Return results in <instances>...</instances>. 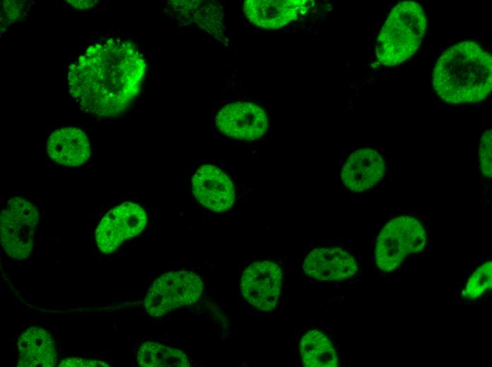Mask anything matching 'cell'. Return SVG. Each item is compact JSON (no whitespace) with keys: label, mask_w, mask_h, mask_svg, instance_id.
I'll list each match as a JSON object with an SVG mask.
<instances>
[{"label":"cell","mask_w":492,"mask_h":367,"mask_svg":"<svg viewBox=\"0 0 492 367\" xmlns=\"http://www.w3.org/2000/svg\"><path fill=\"white\" fill-rule=\"evenodd\" d=\"M146 69L143 55L131 42L113 38L96 42L69 66V92L85 112L114 116L137 96Z\"/></svg>","instance_id":"6da1fadb"},{"label":"cell","mask_w":492,"mask_h":367,"mask_svg":"<svg viewBox=\"0 0 492 367\" xmlns=\"http://www.w3.org/2000/svg\"><path fill=\"white\" fill-rule=\"evenodd\" d=\"M438 95L451 104L479 102L492 88V59L474 42H462L439 58L433 74Z\"/></svg>","instance_id":"7a4b0ae2"},{"label":"cell","mask_w":492,"mask_h":367,"mask_svg":"<svg viewBox=\"0 0 492 367\" xmlns=\"http://www.w3.org/2000/svg\"><path fill=\"white\" fill-rule=\"evenodd\" d=\"M426 28V14L419 4H398L390 13L377 40L379 61L392 66L406 61L419 48Z\"/></svg>","instance_id":"3957f363"},{"label":"cell","mask_w":492,"mask_h":367,"mask_svg":"<svg viewBox=\"0 0 492 367\" xmlns=\"http://www.w3.org/2000/svg\"><path fill=\"white\" fill-rule=\"evenodd\" d=\"M426 243L425 229L417 218L410 215L392 218L377 237L375 263L382 272H393L409 255L421 251Z\"/></svg>","instance_id":"277c9868"},{"label":"cell","mask_w":492,"mask_h":367,"mask_svg":"<svg viewBox=\"0 0 492 367\" xmlns=\"http://www.w3.org/2000/svg\"><path fill=\"white\" fill-rule=\"evenodd\" d=\"M1 241L5 252L16 260L32 251L39 213L35 206L22 197L11 198L1 214Z\"/></svg>","instance_id":"5b68a950"},{"label":"cell","mask_w":492,"mask_h":367,"mask_svg":"<svg viewBox=\"0 0 492 367\" xmlns=\"http://www.w3.org/2000/svg\"><path fill=\"white\" fill-rule=\"evenodd\" d=\"M202 290L201 278L193 272L165 273L152 284L144 306L150 315L160 317L175 308L197 302Z\"/></svg>","instance_id":"8992f818"},{"label":"cell","mask_w":492,"mask_h":367,"mask_svg":"<svg viewBox=\"0 0 492 367\" xmlns=\"http://www.w3.org/2000/svg\"><path fill=\"white\" fill-rule=\"evenodd\" d=\"M147 224L145 210L139 205L124 203L110 210L100 222L95 239L105 253L115 251L126 239L138 235Z\"/></svg>","instance_id":"52a82bcc"},{"label":"cell","mask_w":492,"mask_h":367,"mask_svg":"<svg viewBox=\"0 0 492 367\" xmlns=\"http://www.w3.org/2000/svg\"><path fill=\"white\" fill-rule=\"evenodd\" d=\"M282 282L280 266L269 260L255 262L243 272L240 288L243 297L262 311L273 310L279 301Z\"/></svg>","instance_id":"ba28073f"},{"label":"cell","mask_w":492,"mask_h":367,"mask_svg":"<svg viewBox=\"0 0 492 367\" xmlns=\"http://www.w3.org/2000/svg\"><path fill=\"white\" fill-rule=\"evenodd\" d=\"M216 124L223 134L241 140H254L266 131L264 110L250 102H237L224 106L216 116Z\"/></svg>","instance_id":"9c48e42d"},{"label":"cell","mask_w":492,"mask_h":367,"mask_svg":"<svg viewBox=\"0 0 492 367\" xmlns=\"http://www.w3.org/2000/svg\"><path fill=\"white\" fill-rule=\"evenodd\" d=\"M303 268L311 278L321 281H339L353 277L358 270L353 256L339 247H319L305 256Z\"/></svg>","instance_id":"30bf717a"},{"label":"cell","mask_w":492,"mask_h":367,"mask_svg":"<svg viewBox=\"0 0 492 367\" xmlns=\"http://www.w3.org/2000/svg\"><path fill=\"white\" fill-rule=\"evenodd\" d=\"M192 189L197 200L212 211H226L235 200L232 181L213 165L205 164L197 169L192 179Z\"/></svg>","instance_id":"8fae6325"},{"label":"cell","mask_w":492,"mask_h":367,"mask_svg":"<svg viewBox=\"0 0 492 367\" xmlns=\"http://www.w3.org/2000/svg\"><path fill=\"white\" fill-rule=\"evenodd\" d=\"M385 172V162L381 155L371 148H361L346 160L341 170V181L346 189L362 192L379 182Z\"/></svg>","instance_id":"7c38bea8"},{"label":"cell","mask_w":492,"mask_h":367,"mask_svg":"<svg viewBox=\"0 0 492 367\" xmlns=\"http://www.w3.org/2000/svg\"><path fill=\"white\" fill-rule=\"evenodd\" d=\"M312 4L306 0H247L243 4V11L254 25L276 29L297 19Z\"/></svg>","instance_id":"4fadbf2b"},{"label":"cell","mask_w":492,"mask_h":367,"mask_svg":"<svg viewBox=\"0 0 492 367\" xmlns=\"http://www.w3.org/2000/svg\"><path fill=\"white\" fill-rule=\"evenodd\" d=\"M47 148L53 161L69 167L83 164L91 153L88 136L81 129L75 127L54 131L49 137Z\"/></svg>","instance_id":"5bb4252c"},{"label":"cell","mask_w":492,"mask_h":367,"mask_svg":"<svg viewBox=\"0 0 492 367\" xmlns=\"http://www.w3.org/2000/svg\"><path fill=\"white\" fill-rule=\"evenodd\" d=\"M18 353V366L53 367L57 362L54 340L40 327H30L20 335Z\"/></svg>","instance_id":"9a60e30c"},{"label":"cell","mask_w":492,"mask_h":367,"mask_svg":"<svg viewBox=\"0 0 492 367\" xmlns=\"http://www.w3.org/2000/svg\"><path fill=\"white\" fill-rule=\"evenodd\" d=\"M301 361L307 367L339 366L336 351L329 337L317 329H311L301 337L299 343Z\"/></svg>","instance_id":"2e32d148"},{"label":"cell","mask_w":492,"mask_h":367,"mask_svg":"<svg viewBox=\"0 0 492 367\" xmlns=\"http://www.w3.org/2000/svg\"><path fill=\"white\" fill-rule=\"evenodd\" d=\"M137 361L144 367L189 366L188 359L183 351L153 342H146L140 347Z\"/></svg>","instance_id":"e0dca14e"},{"label":"cell","mask_w":492,"mask_h":367,"mask_svg":"<svg viewBox=\"0 0 492 367\" xmlns=\"http://www.w3.org/2000/svg\"><path fill=\"white\" fill-rule=\"evenodd\" d=\"M492 263L488 261L477 268L469 278L464 295L468 299H476L491 289Z\"/></svg>","instance_id":"ac0fdd59"},{"label":"cell","mask_w":492,"mask_h":367,"mask_svg":"<svg viewBox=\"0 0 492 367\" xmlns=\"http://www.w3.org/2000/svg\"><path fill=\"white\" fill-rule=\"evenodd\" d=\"M479 167L483 175L491 177V130L488 129L481 137L479 146Z\"/></svg>","instance_id":"d6986e66"},{"label":"cell","mask_w":492,"mask_h":367,"mask_svg":"<svg viewBox=\"0 0 492 367\" xmlns=\"http://www.w3.org/2000/svg\"><path fill=\"white\" fill-rule=\"evenodd\" d=\"M59 366L60 367H104L110 366L108 363L98 360L86 359L81 358H67L62 360Z\"/></svg>","instance_id":"ffe728a7"},{"label":"cell","mask_w":492,"mask_h":367,"mask_svg":"<svg viewBox=\"0 0 492 367\" xmlns=\"http://www.w3.org/2000/svg\"><path fill=\"white\" fill-rule=\"evenodd\" d=\"M71 5L76 8L86 9L92 7L95 1H68Z\"/></svg>","instance_id":"44dd1931"}]
</instances>
